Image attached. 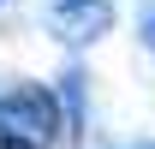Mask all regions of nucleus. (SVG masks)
I'll list each match as a JSON object with an SVG mask.
<instances>
[{
  "instance_id": "obj_1",
  "label": "nucleus",
  "mask_w": 155,
  "mask_h": 149,
  "mask_svg": "<svg viewBox=\"0 0 155 149\" xmlns=\"http://www.w3.org/2000/svg\"><path fill=\"white\" fill-rule=\"evenodd\" d=\"M66 131V108L42 84H12L0 90V149H54Z\"/></svg>"
},
{
  "instance_id": "obj_2",
  "label": "nucleus",
  "mask_w": 155,
  "mask_h": 149,
  "mask_svg": "<svg viewBox=\"0 0 155 149\" xmlns=\"http://www.w3.org/2000/svg\"><path fill=\"white\" fill-rule=\"evenodd\" d=\"M114 18H119L114 0H48V6H42V30H48L60 48H72V54L96 48V42L114 30Z\"/></svg>"
},
{
  "instance_id": "obj_3",
  "label": "nucleus",
  "mask_w": 155,
  "mask_h": 149,
  "mask_svg": "<svg viewBox=\"0 0 155 149\" xmlns=\"http://www.w3.org/2000/svg\"><path fill=\"white\" fill-rule=\"evenodd\" d=\"M143 48H149V54H155V12H149V18H143Z\"/></svg>"
},
{
  "instance_id": "obj_4",
  "label": "nucleus",
  "mask_w": 155,
  "mask_h": 149,
  "mask_svg": "<svg viewBox=\"0 0 155 149\" xmlns=\"http://www.w3.org/2000/svg\"><path fill=\"white\" fill-rule=\"evenodd\" d=\"M0 6H6V0H0Z\"/></svg>"
}]
</instances>
